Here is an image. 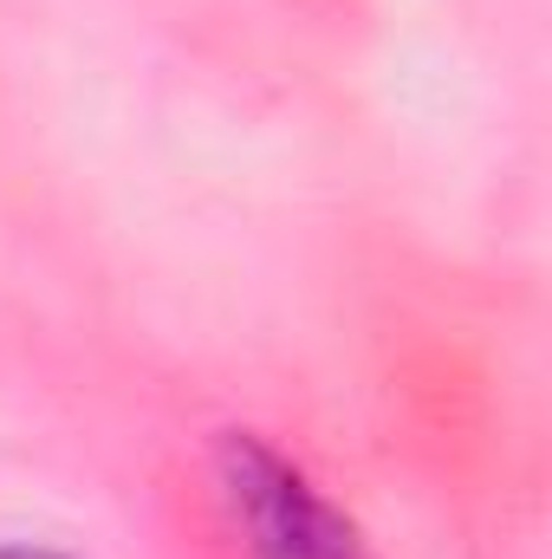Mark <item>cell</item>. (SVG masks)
<instances>
[{
  "mask_svg": "<svg viewBox=\"0 0 552 559\" xmlns=\"http://www.w3.org/2000/svg\"><path fill=\"white\" fill-rule=\"evenodd\" d=\"M215 481L254 559H371L358 521L338 501H325V488H312V475L254 429L221 436Z\"/></svg>",
  "mask_w": 552,
  "mask_h": 559,
  "instance_id": "obj_1",
  "label": "cell"
},
{
  "mask_svg": "<svg viewBox=\"0 0 552 559\" xmlns=\"http://www.w3.org/2000/svg\"><path fill=\"white\" fill-rule=\"evenodd\" d=\"M0 559H72L59 547H33V540H0Z\"/></svg>",
  "mask_w": 552,
  "mask_h": 559,
  "instance_id": "obj_2",
  "label": "cell"
}]
</instances>
